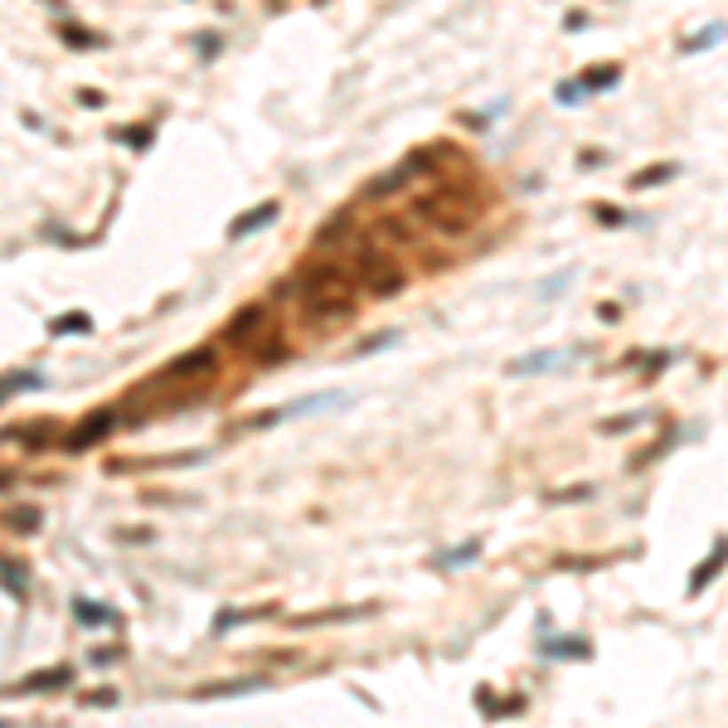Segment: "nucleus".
I'll return each instance as SVG.
<instances>
[{
	"label": "nucleus",
	"mask_w": 728,
	"mask_h": 728,
	"mask_svg": "<svg viewBox=\"0 0 728 728\" xmlns=\"http://www.w3.org/2000/svg\"><path fill=\"white\" fill-rule=\"evenodd\" d=\"M408 218L437 238H462L481 224V204H471V194L452 190V185H437V190L418 194V200L408 204Z\"/></svg>",
	"instance_id": "1"
},
{
	"label": "nucleus",
	"mask_w": 728,
	"mask_h": 728,
	"mask_svg": "<svg viewBox=\"0 0 728 728\" xmlns=\"http://www.w3.org/2000/svg\"><path fill=\"white\" fill-rule=\"evenodd\" d=\"M301 301V320L306 330H330V326H345L360 306V291H297Z\"/></svg>",
	"instance_id": "2"
},
{
	"label": "nucleus",
	"mask_w": 728,
	"mask_h": 728,
	"mask_svg": "<svg viewBox=\"0 0 728 728\" xmlns=\"http://www.w3.org/2000/svg\"><path fill=\"white\" fill-rule=\"evenodd\" d=\"M291 291H360L355 277L345 273V263L336 257H316V263L301 267V277L291 282Z\"/></svg>",
	"instance_id": "3"
},
{
	"label": "nucleus",
	"mask_w": 728,
	"mask_h": 728,
	"mask_svg": "<svg viewBox=\"0 0 728 728\" xmlns=\"http://www.w3.org/2000/svg\"><path fill=\"white\" fill-rule=\"evenodd\" d=\"M214 369H218V355H214L210 345H200V350H185V355H175V360L161 369V379H165V384H190V379H210Z\"/></svg>",
	"instance_id": "4"
},
{
	"label": "nucleus",
	"mask_w": 728,
	"mask_h": 728,
	"mask_svg": "<svg viewBox=\"0 0 728 728\" xmlns=\"http://www.w3.org/2000/svg\"><path fill=\"white\" fill-rule=\"evenodd\" d=\"M267 320H273V316H267V301H253V306H243V311H238V316L224 326V345L248 350V345L257 340V330L267 326Z\"/></svg>",
	"instance_id": "5"
},
{
	"label": "nucleus",
	"mask_w": 728,
	"mask_h": 728,
	"mask_svg": "<svg viewBox=\"0 0 728 728\" xmlns=\"http://www.w3.org/2000/svg\"><path fill=\"white\" fill-rule=\"evenodd\" d=\"M112 428H117V413H112V408H98L92 418H83L78 428L64 437V452H88V447H98Z\"/></svg>",
	"instance_id": "6"
},
{
	"label": "nucleus",
	"mask_w": 728,
	"mask_h": 728,
	"mask_svg": "<svg viewBox=\"0 0 728 728\" xmlns=\"http://www.w3.org/2000/svg\"><path fill=\"white\" fill-rule=\"evenodd\" d=\"M403 287H408V273H403V267H399V257H389V263H384V267H374V273H369V277H364V282H360V291H364V297H374V301H389V297H399Z\"/></svg>",
	"instance_id": "7"
},
{
	"label": "nucleus",
	"mask_w": 728,
	"mask_h": 728,
	"mask_svg": "<svg viewBox=\"0 0 728 728\" xmlns=\"http://www.w3.org/2000/svg\"><path fill=\"white\" fill-rule=\"evenodd\" d=\"M291 355V345H287V330H277L273 320H267L263 330H257V340L248 345V360L257 364V369H267V364H282Z\"/></svg>",
	"instance_id": "8"
},
{
	"label": "nucleus",
	"mask_w": 728,
	"mask_h": 728,
	"mask_svg": "<svg viewBox=\"0 0 728 728\" xmlns=\"http://www.w3.org/2000/svg\"><path fill=\"white\" fill-rule=\"evenodd\" d=\"M336 403H340V393H311V399H297V403H287V408H267L263 418H253L248 428H273V423L301 418V413H311V408H336Z\"/></svg>",
	"instance_id": "9"
},
{
	"label": "nucleus",
	"mask_w": 728,
	"mask_h": 728,
	"mask_svg": "<svg viewBox=\"0 0 728 728\" xmlns=\"http://www.w3.org/2000/svg\"><path fill=\"white\" fill-rule=\"evenodd\" d=\"M374 243H393V248H418V224H413L408 214H384L379 224H374Z\"/></svg>",
	"instance_id": "10"
},
{
	"label": "nucleus",
	"mask_w": 728,
	"mask_h": 728,
	"mask_svg": "<svg viewBox=\"0 0 728 728\" xmlns=\"http://www.w3.org/2000/svg\"><path fill=\"white\" fill-rule=\"evenodd\" d=\"M574 355L578 350H534V355H525V360H510V374L529 379V374H544V369H564Z\"/></svg>",
	"instance_id": "11"
},
{
	"label": "nucleus",
	"mask_w": 728,
	"mask_h": 728,
	"mask_svg": "<svg viewBox=\"0 0 728 728\" xmlns=\"http://www.w3.org/2000/svg\"><path fill=\"white\" fill-rule=\"evenodd\" d=\"M282 214V204L277 200H263L257 210H248V214H238L233 224H228V238H248V233H257V228H267L273 218Z\"/></svg>",
	"instance_id": "12"
},
{
	"label": "nucleus",
	"mask_w": 728,
	"mask_h": 728,
	"mask_svg": "<svg viewBox=\"0 0 728 728\" xmlns=\"http://www.w3.org/2000/svg\"><path fill=\"white\" fill-rule=\"evenodd\" d=\"M408 185H413V170H408V165H399V170H384L374 185H364L360 200H369V204H374V200H389V194H403Z\"/></svg>",
	"instance_id": "13"
},
{
	"label": "nucleus",
	"mask_w": 728,
	"mask_h": 728,
	"mask_svg": "<svg viewBox=\"0 0 728 728\" xmlns=\"http://www.w3.org/2000/svg\"><path fill=\"white\" fill-rule=\"evenodd\" d=\"M350 228H355V218H350V210H340V214H330V224L316 228V238H311V243H316L320 253H330V248H340L350 238Z\"/></svg>",
	"instance_id": "14"
},
{
	"label": "nucleus",
	"mask_w": 728,
	"mask_h": 728,
	"mask_svg": "<svg viewBox=\"0 0 728 728\" xmlns=\"http://www.w3.org/2000/svg\"><path fill=\"white\" fill-rule=\"evenodd\" d=\"M539 655H544V661H588L592 646L582 637H549L544 646H539Z\"/></svg>",
	"instance_id": "15"
},
{
	"label": "nucleus",
	"mask_w": 728,
	"mask_h": 728,
	"mask_svg": "<svg viewBox=\"0 0 728 728\" xmlns=\"http://www.w3.org/2000/svg\"><path fill=\"white\" fill-rule=\"evenodd\" d=\"M59 684H73V665H54V670H35L15 684L20 694H39V690H59Z\"/></svg>",
	"instance_id": "16"
},
{
	"label": "nucleus",
	"mask_w": 728,
	"mask_h": 728,
	"mask_svg": "<svg viewBox=\"0 0 728 728\" xmlns=\"http://www.w3.org/2000/svg\"><path fill=\"white\" fill-rule=\"evenodd\" d=\"M680 175V165L675 161H661V165H646V170H637L631 175V190H655V185H665V180H675Z\"/></svg>",
	"instance_id": "17"
},
{
	"label": "nucleus",
	"mask_w": 728,
	"mask_h": 728,
	"mask_svg": "<svg viewBox=\"0 0 728 728\" xmlns=\"http://www.w3.org/2000/svg\"><path fill=\"white\" fill-rule=\"evenodd\" d=\"M73 617H78L83 627H107V621H117L107 607H102V602H88V597H78V602H73Z\"/></svg>",
	"instance_id": "18"
},
{
	"label": "nucleus",
	"mask_w": 728,
	"mask_h": 728,
	"mask_svg": "<svg viewBox=\"0 0 728 728\" xmlns=\"http://www.w3.org/2000/svg\"><path fill=\"white\" fill-rule=\"evenodd\" d=\"M719 568H724V539L714 544V554L700 564V574L690 578V592H704V582H714V578H719Z\"/></svg>",
	"instance_id": "19"
},
{
	"label": "nucleus",
	"mask_w": 728,
	"mask_h": 728,
	"mask_svg": "<svg viewBox=\"0 0 728 728\" xmlns=\"http://www.w3.org/2000/svg\"><path fill=\"white\" fill-rule=\"evenodd\" d=\"M39 384H44V379H39L35 369L15 374V379H0V403H5V399H15V393H29V389H39Z\"/></svg>",
	"instance_id": "20"
},
{
	"label": "nucleus",
	"mask_w": 728,
	"mask_h": 728,
	"mask_svg": "<svg viewBox=\"0 0 728 728\" xmlns=\"http://www.w3.org/2000/svg\"><path fill=\"white\" fill-rule=\"evenodd\" d=\"M481 554V539H471V544H456L452 554H437L432 568H456V564H471V558Z\"/></svg>",
	"instance_id": "21"
},
{
	"label": "nucleus",
	"mask_w": 728,
	"mask_h": 728,
	"mask_svg": "<svg viewBox=\"0 0 728 728\" xmlns=\"http://www.w3.org/2000/svg\"><path fill=\"white\" fill-rule=\"evenodd\" d=\"M10 529H15V534H35L39 529V505H15L10 510Z\"/></svg>",
	"instance_id": "22"
},
{
	"label": "nucleus",
	"mask_w": 728,
	"mask_h": 728,
	"mask_svg": "<svg viewBox=\"0 0 728 728\" xmlns=\"http://www.w3.org/2000/svg\"><path fill=\"white\" fill-rule=\"evenodd\" d=\"M0 578H5V588L15 592V597H25V592H29V578H25V564H20V558L0 564Z\"/></svg>",
	"instance_id": "23"
},
{
	"label": "nucleus",
	"mask_w": 728,
	"mask_h": 728,
	"mask_svg": "<svg viewBox=\"0 0 728 728\" xmlns=\"http://www.w3.org/2000/svg\"><path fill=\"white\" fill-rule=\"evenodd\" d=\"M49 330H54V336H78V330H92V316H83V311H68V316H59Z\"/></svg>",
	"instance_id": "24"
},
{
	"label": "nucleus",
	"mask_w": 728,
	"mask_h": 728,
	"mask_svg": "<svg viewBox=\"0 0 728 728\" xmlns=\"http://www.w3.org/2000/svg\"><path fill=\"white\" fill-rule=\"evenodd\" d=\"M617 78H621V68H602V73H588V78H582L578 88H588V92H602V88H617Z\"/></svg>",
	"instance_id": "25"
},
{
	"label": "nucleus",
	"mask_w": 728,
	"mask_h": 728,
	"mask_svg": "<svg viewBox=\"0 0 728 728\" xmlns=\"http://www.w3.org/2000/svg\"><path fill=\"white\" fill-rule=\"evenodd\" d=\"M59 35H64L68 49H92V44H98V35H88V29H73V25H64Z\"/></svg>",
	"instance_id": "26"
},
{
	"label": "nucleus",
	"mask_w": 728,
	"mask_h": 728,
	"mask_svg": "<svg viewBox=\"0 0 728 728\" xmlns=\"http://www.w3.org/2000/svg\"><path fill=\"white\" fill-rule=\"evenodd\" d=\"M399 340V330H384V336H374V340H364V345H355L350 355H374V350H384V345H393Z\"/></svg>",
	"instance_id": "27"
},
{
	"label": "nucleus",
	"mask_w": 728,
	"mask_h": 728,
	"mask_svg": "<svg viewBox=\"0 0 728 728\" xmlns=\"http://www.w3.org/2000/svg\"><path fill=\"white\" fill-rule=\"evenodd\" d=\"M592 214H597L607 228H617V224H627V218H631V214H621L617 204H592Z\"/></svg>",
	"instance_id": "28"
},
{
	"label": "nucleus",
	"mask_w": 728,
	"mask_h": 728,
	"mask_svg": "<svg viewBox=\"0 0 728 728\" xmlns=\"http://www.w3.org/2000/svg\"><path fill=\"white\" fill-rule=\"evenodd\" d=\"M146 137H151V127H131V131L122 127V131H117V141H122V146H146Z\"/></svg>",
	"instance_id": "29"
},
{
	"label": "nucleus",
	"mask_w": 728,
	"mask_h": 728,
	"mask_svg": "<svg viewBox=\"0 0 728 728\" xmlns=\"http://www.w3.org/2000/svg\"><path fill=\"white\" fill-rule=\"evenodd\" d=\"M88 704H92V709H107V704H117V694H112V690H98V694H83V709H88Z\"/></svg>",
	"instance_id": "30"
},
{
	"label": "nucleus",
	"mask_w": 728,
	"mask_h": 728,
	"mask_svg": "<svg viewBox=\"0 0 728 728\" xmlns=\"http://www.w3.org/2000/svg\"><path fill=\"white\" fill-rule=\"evenodd\" d=\"M719 35H724V29H719V25H714V29H709V35H700V39H690V49H709V44H719Z\"/></svg>",
	"instance_id": "31"
},
{
	"label": "nucleus",
	"mask_w": 728,
	"mask_h": 728,
	"mask_svg": "<svg viewBox=\"0 0 728 728\" xmlns=\"http://www.w3.org/2000/svg\"><path fill=\"white\" fill-rule=\"evenodd\" d=\"M78 102H83V107H102V92H98V88H83Z\"/></svg>",
	"instance_id": "32"
},
{
	"label": "nucleus",
	"mask_w": 728,
	"mask_h": 728,
	"mask_svg": "<svg viewBox=\"0 0 728 728\" xmlns=\"http://www.w3.org/2000/svg\"><path fill=\"white\" fill-rule=\"evenodd\" d=\"M578 92H582V88H578V83H564V88H558V98H564V102H568V107H574V102H578Z\"/></svg>",
	"instance_id": "33"
},
{
	"label": "nucleus",
	"mask_w": 728,
	"mask_h": 728,
	"mask_svg": "<svg viewBox=\"0 0 728 728\" xmlns=\"http://www.w3.org/2000/svg\"><path fill=\"white\" fill-rule=\"evenodd\" d=\"M5 486H15V471H0V491H5Z\"/></svg>",
	"instance_id": "34"
}]
</instances>
